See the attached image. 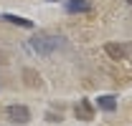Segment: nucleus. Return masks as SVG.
I'll use <instances>...</instances> for the list:
<instances>
[{
  "label": "nucleus",
  "mask_w": 132,
  "mask_h": 126,
  "mask_svg": "<svg viewBox=\"0 0 132 126\" xmlns=\"http://www.w3.org/2000/svg\"><path fill=\"white\" fill-rule=\"evenodd\" d=\"M31 46H33V50L38 56H51L53 50H59V48L64 46V40L56 38V35H36L31 40Z\"/></svg>",
  "instance_id": "obj_1"
},
{
  "label": "nucleus",
  "mask_w": 132,
  "mask_h": 126,
  "mask_svg": "<svg viewBox=\"0 0 132 126\" xmlns=\"http://www.w3.org/2000/svg\"><path fill=\"white\" fill-rule=\"evenodd\" d=\"M104 53L112 58V61H125L132 56V43H107Z\"/></svg>",
  "instance_id": "obj_2"
},
{
  "label": "nucleus",
  "mask_w": 132,
  "mask_h": 126,
  "mask_svg": "<svg viewBox=\"0 0 132 126\" xmlns=\"http://www.w3.org/2000/svg\"><path fill=\"white\" fill-rule=\"evenodd\" d=\"M5 113H8V119H10L13 124H28V121H31V111H28V106H23V103L8 106Z\"/></svg>",
  "instance_id": "obj_3"
},
{
  "label": "nucleus",
  "mask_w": 132,
  "mask_h": 126,
  "mask_svg": "<svg viewBox=\"0 0 132 126\" xmlns=\"http://www.w3.org/2000/svg\"><path fill=\"white\" fill-rule=\"evenodd\" d=\"M76 119H81V121H92L94 119V109H92V103L86 98H79V103H76Z\"/></svg>",
  "instance_id": "obj_4"
},
{
  "label": "nucleus",
  "mask_w": 132,
  "mask_h": 126,
  "mask_svg": "<svg viewBox=\"0 0 132 126\" xmlns=\"http://www.w3.org/2000/svg\"><path fill=\"white\" fill-rule=\"evenodd\" d=\"M66 10L69 13H89L92 10V0H69Z\"/></svg>",
  "instance_id": "obj_5"
},
{
  "label": "nucleus",
  "mask_w": 132,
  "mask_h": 126,
  "mask_svg": "<svg viewBox=\"0 0 132 126\" xmlns=\"http://www.w3.org/2000/svg\"><path fill=\"white\" fill-rule=\"evenodd\" d=\"M97 106L102 111H114L117 109V98H114V96H109V93H107V96H99V98H97Z\"/></svg>",
  "instance_id": "obj_6"
},
{
  "label": "nucleus",
  "mask_w": 132,
  "mask_h": 126,
  "mask_svg": "<svg viewBox=\"0 0 132 126\" xmlns=\"http://www.w3.org/2000/svg\"><path fill=\"white\" fill-rule=\"evenodd\" d=\"M3 20H8V23H13V25H23V28H33L31 20H26V18H18V15H13V13L3 15Z\"/></svg>",
  "instance_id": "obj_7"
},
{
  "label": "nucleus",
  "mask_w": 132,
  "mask_h": 126,
  "mask_svg": "<svg viewBox=\"0 0 132 126\" xmlns=\"http://www.w3.org/2000/svg\"><path fill=\"white\" fill-rule=\"evenodd\" d=\"M23 76H26V83H28V86H41V76H38L36 71L26 68V71H23Z\"/></svg>",
  "instance_id": "obj_8"
},
{
  "label": "nucleus",
  "mask_w": 132,
  "mask_h": 126,
  "mask_svg": "<svg viewBox=\"0 0 132 126\" xmlns=\"http://www.w3.org/2000/svg\"><path fill=\"white\" fill-rule=\"evenodd\" d=\"M51 3H59V0H51Z\"/></svg>",
  "instance_id": "obj_9"
},
{
  "label": "nucleus",
  "mask_w": 132,
  "mask_h": 126,
  "mask_svg": "<svg viewBox=\"0 0 132 126\" xmlns=\"http://www.w3.org/2000/svg\"><path fill=\"white\" fill-rule=\"evenodd\" d=\"M130 5H132V0H130Z\"/></svg>",
  "instance_id": "obj_10"
}]
</instances>
